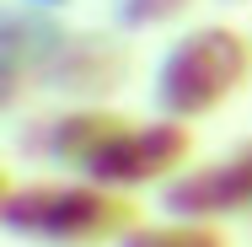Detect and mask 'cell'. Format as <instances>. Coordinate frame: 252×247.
Segmentation results:
<instances>
[{
	"instance_id": "1",
	"label": "cell",
	"mask_w": 252,
	"mask_h": 247,
	"mask_svg": "<svg viewBox=\"0 0 252 247\" xmlns=\"http://www.w3.org/2000/svg\"><path fill=\"white\" fill-rule=\"evenodd\" d=\"M0 226L32 247H118L140 226V204L86 177L22 183L0 199Z\"/></svg>"
},
{
	"instance_id": "2",
	"label": "cell",
	"mask_w": 252,
	"mask_h": 247,
	"mask_svg": "<svg viewBox=\"0 0 252 247\" xmlns=\"http://www.w3.org/2000/svg\"><path fill=\"white\" fill-rule=\"evenodd\" d=\"M247 81H252V38L231 22H199V27H183L161 49L151 97L161 118L193 124V118L220 113Z\"/></svg>"
},
{
	"instance_id": "3",
	"label": "cell",
	"mask_w": 252,
	"mask_h": 247,
	"mask_svg": "<svg viewBox=\"0 0 252 247\" xmlns=\"http://www.w3.org/2000/svg\"><path fill=\"white\" fill-rule=\"evenodd\" d=\"M193 167V129L177 118H129L97 161L81 172L86 183H102L113 194H134V188H166L177 172Z\"/></svg>"
},
{
	"instance_id": "4",
	"label": "cell",
	"mask_w": 252,
	"mask_h": 247,
	"mask_svg": "<svg viewBox=\"0 0 252 247\" xmlns=\"http://www.w3.org/2000/svg\"><path fill=\"white\" fill-rule=\"evenodd\" d=\"M124 81H129V49L102 27H59L32 75L38 92H54L70 107H107V97Z\"/></svg>"
},
{
	"instance_id": "5",
	"label": "cell",
	"mask_w": 252,
	"mask_h": 247,
	"mask_svg": "<svg viewBox=\"0 0 252 247\" xmlns=\"http://www.w3.org/2000/svg\"><path fill=\"white\" fill-rule=\"evenodd\" d=\"M166 220L215 226V220H252V140L220 161H193L161 188Z\"/></svg>"
},
{
	"instance_id": "6",
	"label": "cell",
	"mask_w": 252,
	"mask_h": 247,
	"mask_svg": "<svg viewBox=\"0 0 252 247\" xmlns=\"http://www.w3.org/2000/svg\"><path fill=\"white\" fill-rule=\"evenodd\" d=\"M129 118L118 113V107H54L43 118H32V124H22V145L27 156H38V161H49V167H64V172H86L92 161H97V150L124 129Z\"/></svg>"
},
{
	"instance_id": "7",
	"label": "cell",
	"mask_w": 252,
	"mask_h": 247,
	"mask_svg": "<svg viewBox=\"0 0 252 247\" xmlns=\"http://www.w3.org/2000/svg\"><path fill=\"white\" fill-rule=\"evenodd\" d=\"M199 0H113V27L118 33H156L172 27L193 11Z\"/></svg>"
},
{
	"instance_id": "8",
	"label": "cell",
	"mask_w": 252,
	"mask_h": 247,
	"mask_svg": "<svg viewBox=\"0 0 252 247\" xmlns=\"http://www.w3.org/2000/svg\"><path fill=\"white\" fill-rule=\"evenodd\" d=\"M118 247H231L215 226H188V220H166V226H134Z\"/></svg>"
},
{
	"instance_id": "9",
	"label": "cell",
	"mask_w": 252,
	"mask_h": 247,
	"mask_svg": "<svg viewBox=\"0 0 252 247\" xmlns=\"http://www.w3.org/2000/svg\"><path fill=\"white\" fill-rule=\"evenodd\" d=\"M220 5H252V0H220Z\"/></svg>"
}]
</instances>
